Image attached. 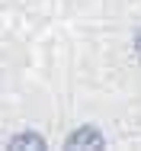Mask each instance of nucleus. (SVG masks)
<instances>
[{"label": "nucleus", "instance_id": "1", "mask_svg": "<svg viewBox=\"0 0 141 151\" xmlns=\"http://www.w3.org/2000/svg\"><path fill=\"white\" fill-rule=\"evenodd\" d=\"M103 145H106V138L93 125H84V129H77V132L67 135V148H103Z\"/></svg>", "mask_w": 141, "mask_h": 151}, {"label": "nucleus", "instance_id": "2", "mask_svg": "<svg viewBox=\"0 0 141 151\" xmlns=\"http://www.w3.org/2000/svg\"><path fill=\"white\" fill-rule=\"evenodd\" d=\"M10 148H16V151H23V148L39 151V148H45V142H42V135H35V132H23V135H16V138L10 142Z\"/></svg>", "mask_w": 141, "mask_h": 151}, {"label": "nucleus", "instance_id": "3", "mask_svg": "<svg viewBox=\"0 0 141 151\" xmlns=\"http://www.w3.org/2000/svg\"><path fill=\"white\" fill-rule=\"evenodd\" d=\"M135 52H138V58H141V32L135 35Z\"/></svg>", "mask_w": 141, "mask_h": 151}]
</instances>
